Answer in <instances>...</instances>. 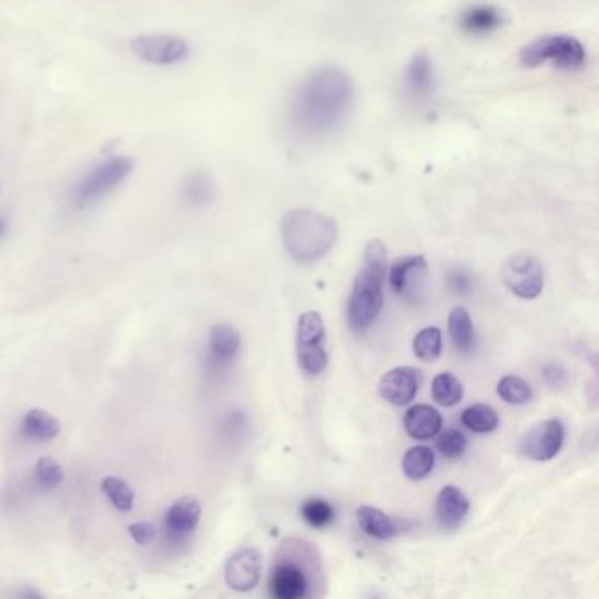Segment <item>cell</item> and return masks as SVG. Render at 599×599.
<instances>
[{
  "label": "cell",
  "instance_id": "obj_14",
  "mask_svg": "<svg viewBox=\"0 0 599 599\" xmlns=\"http://www.w3.org/2000/svg\"><path fill=\"white\" fill-rule=\"evenodd\" d=\"M201 503L192 496H185L174 501L166 513V529L169 535L178 540L188 538L201 522Z\"/></svg>",
  "mask_w": 599,
  "mask_h": 599
},
{
  "label": "cell",
  "instance_id": "obj_10",
  "mask_svg": "<svg viewBox=\"0 0 599 599\" xmlns=\"http://www.w3.org/2000/svg\"><path fill=\"white\" fill-rule=\"evenodd\" d=\"M130 50L148 64L173 65L187 58L188 43L178 36L157 34V36L136 37L130 43Z\"/></svg>",
  "mask_w": 599,
  "mask_h": 599
},
{
  "label": "cell",
  "instance_id": "obj_26",
  "mask_svg": "<svg viewBox=\"0 0 599 599\" xmlns=\"http://www.w3.org/2000/svg\"><path fill=\"white\" fill-rule=\"evenodd\" d=\"M441 347L440 327H426L413 338V354L422 362L438 361Z\"/></svg>",
  "mask_w": 599,
  "mask_h": 599
},
{
  "label": "cell",
  "instance_id": "obj_5",
  "mask_svg": "<svg viewBox=\"0 0 599 599\" xmlns=\"http://www.w3.org/2000/svg\"><path fill=\"white\" fill-rule=\"evenodd\" d=\"M587 60L584 44L571 36H545L527 44L520 51V62L526 67L552 65L563 71H578Z\"/></svg>",
  "mask_w": 599,
  "mask_h": 599
},
{
  "label": "cell",
  "instance_id": "obj_16",
  "mask_svg": "<svg viewBox=\"0 0 599 599\" xmlns=\"http://www.w3.org/2000/svg\"><path fill=\"white\" fill-rule=\"evenodd\" d=\"M441 427V413L433 406L415 405L405 413V431L413 440H431L440 433Z\"/></svg>",
  "mask_w": 599,
  "mask_h": 599
},
{
  "label": "cell",
  "instance_id": "obj_18",
  "mask_svg": "<svg viewBox=\"0 0 599 599\" xmlns=\"http://www.w3.org/2000/svg\"><path fill=\"white\" fill-rule=\"evenodd\" d=\"M357 522L366 535L376 540L385 542L397 535L396 522L375 506H361L357 510Z\"/></svg>",
  "mask_w": 599,
  "mask_h": 599
},
{
  "label": "cell",
  "instance_id": "obj_7",
  "mask_svg": "<svg viewBox=\"0 0 599 599\" xmlns=\"http://www.w3.org/2000/svg\"><path fill=\"white\" fill-rule=\"evenodd\" d=\"M132 169H134V160L130 157H123V155L111 157L80 181L74 194V201L81 208L101 201L102 197L111 194L120 183L129 178Z\"/></svg>",
  "mask_w": 599,
  "mask_h": 599
},
{
  "label": "cell",
  "instance_id": "obj_31",
  "mask_svg": "<svg viewBox=\"0 0 599 599\" xmlns=\"http://www.w3.org/2000/svg\"><path fill=\"white\" fill-rule=\"evenodd\" d=\"M301 515L308 526L322 529L334 520V508L325 499H308L301 508Z\"/></svg>",
  "mask_w": 599,
  "mask_h": 599
},
{
  "label": "cell",
  "instance_id": "obj_9",
  "mask_svg": "<svg viewBox=\"0 0 599 599\" xmlns=\"http://www.w3.org/2000/svg\"><path fill=\"white\" fill-rule=\"evenodd\" d=\"M563 443V422L557 419L543 420L527 431L520 443V452L531 461H550L561 452Z\"/></svg>",
  "mask_w": 599,
  "mask_h": 599
},
{
  "label": "cell",
  "instance_id": "obj_27",
  "mask_svg": "<svg viewBox=\"0 0 599 599\" xmlns=\"http://www.w3.org/2000/svg\"><path fill=\"white\" fill-rule=\"evenodd\" d=\"M498 396L508 405L522 406L531 401L533 389L520 376L506 375L498 383Z\"/></svg>",
  "mask_w": 599,
  "mask_h": 599
},
{
  "label": "cell",
  "instance_id": "obj_11",
  "mask_svg": "<svg viewBox=\"0 0 599 599\" xmlns=\"http://www.w3.org/2000/svg\"><path fill=\"white\" fill-rule=\"evenodd\" d=\"M262 577V552L253 547L234 552L225 564V582L234 591H252Z\"/></svg>",
  "mask_w": 599,
  "mask_h": 599
},
{
  "label": "cell",
  "instance_id": "obj_17",
  "mask_svg": "<svg viewBox=\"0 0 599 599\" xmlns=\"http://www.w3.org/2000/svg\"><path fill=\"white\" fill-rule=\"evenodd\" d=\"M503 23V16L498 9L489 4L473 6L462 13L461 27L473 36H487L494 30H498Z\"/></svg>",
  "mask_w": 599,
  "mask_h": 599
},
{
  "label": "cell",
  "instance_id": "obj_23",
  "mask_svg": "<svg viewBox=\"0 0 599 599\" xmlns=\"http://www.w3.org/2000/svg\"><path fill=\"white\" fill-rule=\"evenodd\" d=\"M462 424L477 434L492 433L499 426L496 410L489 405L468 406L461 415Z\"/></svg>",
  "mask_w": 599,
  "mask_h": 599
},
{
  "label": "cell",
  "instance_id": "obj_25",
  "mask_svg": "<svg viewBox=\"0 0 599 599\" xmlns=\"http://www.w3.org/2000/svg\"><path fill=\"white\" fill-rule=\"evenodd\" d=\"M433 399L440 406L445 408H452V406L459 405L464 396V389H462V383L459 378H455L452 373H440L433 380Z\"/></svg>",
  "mask_w": 599,
  "mask_h": 599
},
{
  "label": "cell",
  "instance_id": "obj_33",
  "mask_svg": "<svg viewBox=\"0 0 599 599\" xmlns=\"http://www.w3.org/2000/svg\"><path fill=\"white\" fill-rule=\"evenodd\" d=\"M129 533L138 545H150L157 535V527L152 522H136L130 524Z\"/></svg>",
  "mask_w": 599,
  "mask_h": 599
},
{
  "label": "cell",
  "instance_id": "obj_32",
  "mask_svg": "<svg viewBox=\"0 0 599 599\" xmlns=\"http://www.w3.org/2000/svg\"><path fill=\"white\" fill-rule=\"evenodd\" d=\"M436 436H438L436 447L448 459H459L466 452L468 441H466V436L461 431L447 429V431H440Z\"/></svg>",
  "mask_w": 599,
  "mask_h": 599
},
{
  "label": "cell",
  "instance_id": "obj_12",
  "mask_svg": "<svg viewBox=\"0 0 599 599\" xmlns=\"http://www.w3.org/2000/svg\"><path fill=\"white\" fill-rule=\"evenodd\" d=\"M420 371L410 366L390 369L378 383L380 396L394 406H406L419 394Z\"/></svg>",
  "mask_w": 599,
  "mask_h": 599
},
{
  "label": "cell",
  "instance_id": "obj_4",
  "mask_svg": "<svg viewBox=\"0 0 599 599\" xmlns=\"http://www.w3.org/2000/svg\"><path fill=\"white\" fill-rule=\"evenodd\" d=\"M317 571V552L306 542L287 540L278 550L273 563L269 591L276 599L308 598Z\"/></svg>",
  "mask_w": 599,
  "mask_h": 599
},
{
  "label": "cell",
  "instance_id": "obj_21",
  "mask_svg": "<svg viewBox=\"0 0 599 599\" xmlns=\"http://www.w3.org/2000/svg\"><path fill=\"white\" fill-rule=\"evenodd\" d=\"M23 433L34 441H51L60 433V422L46 410L34 408L23 417Z\"/></svg>",
  "mask_w": 599,
  "mask_h": 599
},
{
  "label": "cell",
  "instance_id": "obj_13",
  "mask_svg": "<svg viewBox=\"0 0 599 599\" xmlns=\"http://www.w3.org/2000/svg\"><path fill=\"white\" fill-rule=\"evenodd\" d=\"M403 87L413 101H427L436 90V71L427 53H417L406 65Z\"/></svg>",
  "mask_w": 599,
  "mask_h": 599
},
{
  "label": "cell",
  "instance_id": "obj_20",
  "mask_svg": "<svg viewBox=\"0 0 599 599\" xmlns=\"http://www.w3.org/2000/svg\"><path fill=\"white\" fill-rule=\"evenodd\" d=\"M241 347L239 332L229 324H218L210 332V352L217 362H229Z\"/></svg>",
  "mask_w": 599,
  "mask_h": 599
},
{
  "label": "cell",
  "instance_id": "obj_3",
  "mask_svg": "<svg viewBox=\"0 0 599 599\" xmlns=\"http://www.w3.org/2000/svg\"><path fill=\"white\" fill-rule=\"evenodd\" d=\"M336 238V222L318 211L294 210L283 218V245L297 262L311 264L324 259L331 252Z\"/></svg>",
  "mask_w": 599,
  "mask_h": 599
},
{
  "label": "cell",
  "instance_id": "obj_6",
  "mask_svg": "<svg viewBox=\"0 0 599 599\" xmlns=\"http://www.w3.org/2000/svg\"><path fill=\"white\" fill-rule=\"evenodd\" d=\"M297 361L306 375L324 373L329 364L325 350V325L318 311H306L297 322Z\"/></svg>",
  "mask_w": 599,
  "mask_h": 599
},
{
  "label": "cell",
  "instance_id": "obj_22",
  "mask_svg": "<svg viewBox=\"0 0 599 599\" xmlns=\"http://www.w3.org/2000/svg\"><path fill=\"white\" fill-rule=\"evenodd\" d=\"M448 334L454 347L461 352H468L475 343V327L471 322L470 313L462 306H455L448 315Z\"/></svg>",
  "mask_w": 599,
  "mask_h": 599
},
{
  "label": "cell",
  "instance_id": "obj_34",
  "mask_svg": "<svg viewBox=\"0 0 599 599\" xmlns=\"http://www.w3.org/2000/svg\"><path fill=\"white\" fill-rule=\"evenodd\" d=\"M2 232H4V224L0 222V236H2Z\"/></svg>",
  "mask_w": 599,
  "mask_h": 599
},
{
  "label": "cell",
  "instance_id": "obj_1",
  "mask_svg": "<svg viewBox=\"0 0 599 599\" xmlns=\"http://www.w3.org/2000/svg\"><path fill=\"white\" fill-rule=\"evenodd\" d=\"M354 83L338 67H318L308 74L292 95L290 129L297 138H327L340 129L354 104Z\"/></svg>",
  "mask_w": 599,
  "mask_h": 599
},
{
  "label": "cell",
  "instance_id": "obj_19",
  "mask_svg": "<svg viewBox=\"0 0 599 599\" xmlns=\"http://www.w3.org/2000/svg\"><path fill=\"white\" fill-rule=\"evenodd\" d=\"M427 268L426 257L424 255H408L401 259L394 260L387 269L389 275L390 289L397 294H405L413 276L419 275Z\"/></svg>",
  "mask_w": 599,
  "mask_h": 599
},
{
  "label": "cell",
  "instance_id": "obj_30",
  "mask_svg": "<svg viewBox=\"0 0 599 599\" xmlns=\"http://www.w3.org/2000/svg\"><path fill=\"white\" fill-rule=\"evenodd\" d=\"M64 468L51 457H41L36 464L34 478H36L37 487L43 491H53L58 485L64 482Z\"/></svg>",
  "mask_w": 599,
  "mask_h": 599
},
{
  "label": "cell",
  "instance_id": "obj_8",
  "mask_svg": "<svg viewBox=\"0 0 599 599\" xmlns=\"http://www.w3.org/2000/svg\"><path fill=\"white\" fill-rule=\"evenodd\" d=\"M501 276L512 294L527 301L540 296L545 285L542 262L531 255L510 257L503 266Z\"/></svg>",
  "mask_w": 599,
  "mask_h": 599
},
{
  "label": "cell",
  "instance_id": "obj_28",
  "mask_svg": "<svg viewBox=\"0 0 599 599\" xmlns=\"http://www.w3.org/2000/svg\"><path fill=\"white\" fill-rule=\"evenodd\" d=\"M183 194L187 197L188 203L203 206V204H208L213 199L215 183L211 180L210 174H190L187 181H185V185H183Z\"/></svg>",
  "mask_w": 599,
  "mask_h": 599
},
{
  "label": "cell",
  "instance_id": "obj_29",
  "mask_svg": "<svg viewBox=\"0 0 599 599\" xmlns=\"http://www.w3.org/2000/svg\"><path fill=\"white\" fill-rule=\"evenodd\" d=\"M102 491L108 496L109 501L113 503L115 508L120 512H130L134 508L136 494L132 491L125 480L118 477H106L102 480Z\"/></svg>",
  "mask_w": 599,
  "mask_h": 599
},
{
  "label": "cell",
  "instance_id": "obj_24",
  "mask_svg": "<svg viewBox=\"0 0 599 599\" xmlns=\"http://www.w3.org/2000/svg\"><path fill=\"white\" fill-rule=\"evenodd\" d=\"M434 470V452L429 447H413L403 457V473L410 480H422Z\"/></svg>",
  "mask_w": 599,
  "mask_h": 599
},
{
  "label": "cell",
  "instance_id": "obj_2",
  "mask_svg": "<svg viewBox=\"0 0 599 599\" xmlns=\"http://www.w3.org/2000/svg\"><path fill=\"white\" fill-rule=\"evenodd\" d=\"M389 269L387 248L380 239H371L364 252V266L355 278L348 299V324L355 332H364L375 324L383 308V283Z\"/></svg>",
  "mask_w": 599,
  "mask_h": 599
},
{
  "label": "cell",
  "instance_id": "obj_15",
  "mask_svg": "<svg viewBox=\"0 0 599 599\" xmlns=\"http://www.w3.org/2000/svg\"><path fill=\"white\" fill-rule=\"evenodd\" d=\"M468 512H470V499L459 487L447 485L441 489L436 499V513L443 526L448 529L461 526Z\"/></svg>",
  "mask_w": 599,
  "mask_h": 599
}]
</instances>
